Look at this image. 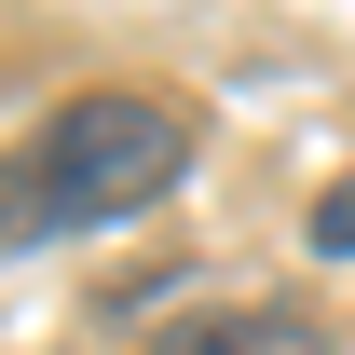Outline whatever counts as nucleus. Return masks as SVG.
<instances>
[{"label":"nucleus","instance_id":"obj_1","mask_svg":"<svg viewBox=\"0 0 355 355\" xmlns=\"http://www.w3.org/2000/svg\"><path fill=\"white\" fill-rule=\"evenodd\" d=\"M178 178H191V110H178V96H150V83L55 96L42 123L0 150V260L123 232L137 205H164Z\"/></svg>","mask_w":355,"mask_h":355},{"label":"nucleus","instance_id":"obj_3","mask_svg":"<svg viewBox=\"0 0 355 355\" xmlns=\"http://www.w3.org/2000/svg\"><path fill=\"white\" fill-rule=\"evenodd\" d=\"M301 232H314V260H355V178H328V191H314Z\"/></svg>","mask_w":355,"mask_h":355},{"label":"nucleus","instance_id":"obj_2","mask_svg":"<svg viewBox=\"0 0 355 355\" xmlns=\"http://www.w3.org/2000/svg\"><path fill=\"white\" fill-rule=\"evenodd\" d=\"M150 355H342L314 314H287V301H232V314H178Z\"/></svg>","mask_w":355,"mask_h":355}]
</instances>
